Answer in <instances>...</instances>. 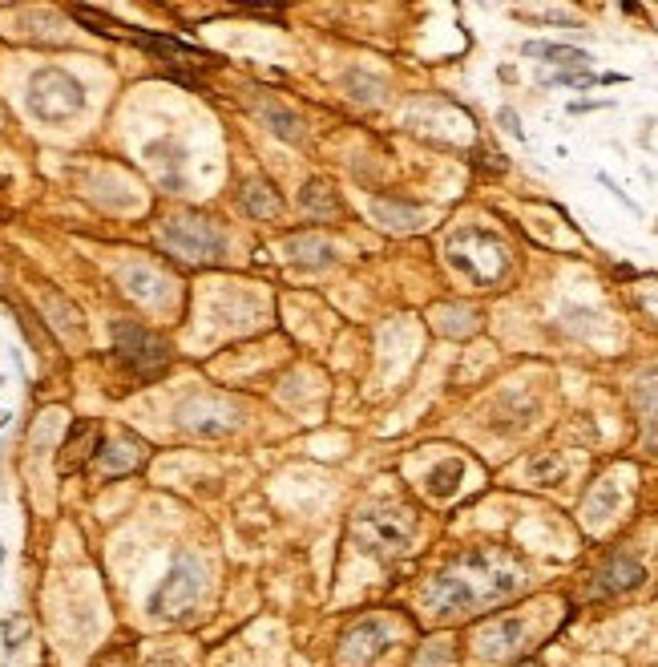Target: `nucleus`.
<instances>
[{"label":"nucleus","mask_w":658,"mask_h":667,"mask_svg":"<svg viewBox=\"0 0 658 667\" xmlns=\"http://www.w3.org/2000/svg\"><path fill=\"white\" fill-rule=\"evenodd\" d=\"M521 587L525 575L505 550H473L424 587V607L432 615H465L481 603H501Z\"/></svg>","instance_id":"obj_1"},{"label":"nucleus","mask_w":658,"mask_h":667,"mask_svg":"<svg viewBox=\"0 0 658 667\" xmlns=\"http://www.w3.org/2000/svg\"><path fill=\"white\" fill-rule=\"evenodd\" d=\"M412 534H416V514L404 506H380L352 522L356 546L376 562H396L412 546Z\"/></svg>","instance_id":"obj_2"},{"label":"nucleus","mask_w":658,"mask_h":667,"mask_svg":"<svg viewBox=\"0 0 658 667\" xmlns=\"http://www.w3.org/2000/svg\"><path fill=\"white\" fill-rule=\"evenodd\" d=\"M25 102H29V114L41 118V122H69L85 110V89L73 73L57 69V65H45L29 77V93H25Z\"/></svg>","instance_id":"obj_3"},{"label":"nucleus","mask_w":658,"mask_h":667,"mask_svg":"<svg viewBox=\"0 0 658 667\" xmlns=\"http://www.w3.org/2000/svg\"><path fill=\"white\" fill-rule=\"evenodd\" d=\"M449 263L457 271H465L473 283H481V288H489V283H497L509 267V251L497 235L481 231V227H465L449 239Z\"/></svg>","instance_id":"obj_4"},{"label":"nucleus","mask_w":658,"mask_h":667,"mask_svg":"<svg viewBox=\"0 0 658 667\" xmlns=\"http://www.w3.org/2000/svg\"><path fill=\"white\" fill-rule=\"evenodd\" d=\"M162 243L186 263H218L227 255V235L206 215H174L162 223Z\"/></svg>","instance_id":"obj_5"},{"label":"nucleus","mask_w":658,"mask_h":667,"mask_svg":"<svg viewBox=\"0 0 658 667\" xmlns=\"http://www.w3.org/2000/svg\"><path fill=\"white\" fill-rule=\"evenodd\" d=\"M202 591H206V570H202V562H198V558H178V562L170 566V575L158 583L154 599H150V615H154V619H182V615H190V611L198 607Z\"/></svg>","instance_id":"obj_6"},{"label":"nucleus","mask_w":658,"mask_h":667,"mask_svg":"<svg viewBox=\"0 0 658 667\" xmlns=\"http://www.w3.org/2000/svg\"><path fill=\"white\" fill-rule=\"evenodd\" d=\"M114 352H118V360H122L134 376H142V380L162 376L166 364H170V344H166L158 332H150V328H142V324H134V320H118V324H114Z\"/></svg>","instance_id":"obj_7"},{"label":"nucleus","mask_w":658,"mask_h":667,"mask_svg":"<svg viewBox=\"0 0 658 667\" xmlns=\"http://www.w3.org/2000/svg\"><path fill=\"white\" fill-rule=\"evenodd\" d=\"M388 647H392L388 623L384 619H360L340 639V667H372L376 659H384Z\"/></svg>","instance_id":"obj_8"},{"label":"nucleus","mask_w":658,"mask_h":667,"mask_svg":"<svg viewBox=\"0 0 658 667\" xmlns=\"http://www.w3.org/2000/svg\"><path fill=\"white\" fill-rule=\"evenodd\" d=\"M146 457H150V445L142 437L118 433L114 441H105L97 449V473H101V478H126V473L146 465Z\"/></svg>","instance_id":"obj_9"},{"label":"nucleus","mask_w":658,"mask_h":667,"mask_svg":"<svg viewBox=\"0 0 658 667\" xmlns=\"http://www.w3.org/2000/svg\"><path fill=\"white\" fill-rule=\"evenodd\" d=\"M525 647V623L521 619H489L481 631H477V651L485 659H513L517 651Z\"/></svg>","instance_id":"obj_10"},{"label":"nucleus","mask_w":658,"mask_h":667,"mask_svg":"<svg viewBox=\"0 0 658 667\" xmlns=\"http://www.w3.org/2000/svg\"><path fill=\"white\" fill-rule=\"evenodd\" d=\"M101 449V425L97 421H73L69 425V437L61 445V457H57V469L61 473H77L85 469Z\"/></svg>","instance_id":"obj_11"},{"label":"nucleus","mask_w":658,"mask_h":667,"mask_svg":"<svg viewBox=\"0 0 658 667\" xmlns=\"http://www.w3.org/2000/svg\"><path fill=\"white\" fill-rule=\"evenodd\" d=\"M646 583V570L638 558L630 554H614L598 575H594V591L598 595H626V591H638Z\"/></svg>","instance_id":"obj_12"},{"label":"nucleus","mask_w":658,"mask_h":667,"mask_svg":"<svg viewBox=\"0 0 658 667\" xmlns=\"http://www.w3.org/2000/svg\"><path fill=\"white\" fill-rule=\"evenodd\" d=\"M122 283H126V292L134 300H142V304H154V308L166 304V275L154 271V267H146V263L122 267Z\"/></svg>","instance_id":"obj_13"},{"label":"nucleus","mask_w":658,"mask_h":667,"mask_svg":"<svg viewBox=\"0 0 658 667\" xmlns=\"http://www.w3.org/2000/svg\"><path fill=\"white\" fill-rule=\"evenodd\" d=\"M178 425L186 433H198V437H218V433H231L235 425L218 421V405L214 401H190L178 409Z\"/></svg>","instance_id":"obj_14"},{"label":"nucleus","mask_w":658,"mask_h":667,"mask_svg":"<svg viewBox=\"0 0 658 667\" xmlns=\"http://www.w3.org/2000/svg\"><path fill=\"white\" fill-rule=\"evenodd\" d=\"M299 207H303L315 223H336V219L344 215V207H340V199H336V190L327 186V182H307V186L299 190Z\"/></svg>","instance_id":"obj_15"},{"label":"nucleus","mask_w":658,"mask_h":667,"mask_svg":"<svg viewBox=\"0 0 658 667\" xmlns=\"http://www.w3.org/2000/svg\"><path fill=\"white\" fill-rule=\"evenodd\" d=\"M287 259L295 267L319 271V267H332L336 263V247L323 243V239H311V235H295V239H287Z\"/></svg>","instance_id":"obj_16"},{"label":"nucleus","mask_w":658,"mask_h":667,"mask_svg":"<svg viewBox=\"0 0 658 667\" xmlns=\"http://www.w3.org/2000/svg\"><path fill=\"white\" fill-rule=\"evenodd\" d=\"M243 211L255 215V219H275L283 211V199H279V190H271L267 182H247L243 186V195H239Z\"/></svg>","instance_id":"obj_17"},{"label":"nucleus","mask_w":658,"mask_h":667,"mask_svg":"<svg viewBox=\"0 0 658 667\" xmlns=\"http://www.w3.org/2000/svg\"><path fill=\"white\" fill-rule=\"evenodd\" d=\"M525 57H545L550 65H562V69H586L590 65V53L570 49V45H554V41H529Z\"/></svg>","instance_id":"obj_18"},{"label":"nucleus","mask_w":658,"mask_h":667,"mask_svg":"<svg viewBox=\"0 0 658 667\" xmlns=\"http://www.w3.org/2000/svg\"><path fill=\"white\" fill-rule=\"evenodd\" d=\"M461 478H465V465L461 461H441V465L428 473V494L432 498H453L457 486H461Z\"/></svg>","instance_id":"obj_19"},{"label":"nucleus","mask_w":658,"mask_h":667,"mask_svg":"<svg viewBox=\"0 0 658 667\" xmlns=\"http://www.w3.org/2000/svg\"><path fill=\"white\" fill-rule=\"evenodd\" d=\"M372 215H376L384 227H392V231H412V227H420V211H416V207H400V203H372Z\"/></svg>","instance_id":"obj_20"},{"label":"nucleus","mask_w":658,"mask_h":667,"mask_svg":"<svg viewBox=\"0 0 658 667\" xmlns=\"http://www.w3.org/2000/svg\"><path fill=\"white\" fill-rule=\"evenodd\" d=\"M263 122H267L279 138H287V142H299V138H303L299 114H291V110H283V106H263Z\"/></svg>","instance_id":"obj_21"},{"label":"nucleus","mask_w":658,"mask_h":667,"mask_svg":"<svg viewBox=\"0 0 658 667\" xmlns=\"http://www.w3.org/2000/svg\"><path fill=\"white\" fill-rule=\"evenodd\" d=\"M545 81H550V85H570V89H586V85H598L602 77L590 73V69H562V73H550Z\"/></svg>","instance_id":"obj_22"},{"label":"nucleus","mask_w":658,"mask_h":667,"mask_svg":"<svg viewBox=\"0 0 658 667\" xmlns=\"http://www.w3.org/2000/svg\"><path fill=\"white\" fill-rule=\"evenodd\" d=\"M93 667H134V647L130 643H118V647H109Z\"/></svg>","instance_id":"obj_23"},{"label":"nucleus","mask_w":658,"mask_h":667,"mask_svg":"<svg viewBox=\"0 0 658 667\" xmlns=\"http://www.w3.org/2000/svg\"><path fill=\"white\" fill-rule=\"evenodd\" d=\"M642 409H646L650 425L658 429V380H646V389H642Z\"/></svg>","instance_id":"obj_24"},{"label":"nucleus","mask_w":658,"mask_h":667,"mask_svg":"<svg viewBox=\"0 0 658 667\" xmlns=\"http://www.w3.org/2000/svg\"><path fill=\"white\" fill-rule=\"evenodd\" d=\"M501 126H505L513 138H525V130H521V122H517V114H513V110H501Z\"/></svg>","instance_id":"obj_25"},{"label":"nucleus","mask_w":658,"mask_h":667,"mask_svg":"<svg viewBox=\"0 0 658 667\" xmlns=\"http://www.w3.org/2000/svg\"><path fill=\"white\" fill-rule=\"evenodd\" d=\"M146 667H186L182 659H170V655H158V659H150Z\"/></svg>","instance_id":"obj_26"},{"label":"nucleus","mask_w":658,"mask_h":667,"mask_svg":"<svg viewBox=\"0 0 658 667\" xmlns=\"http://www.w3.org/2000/svg\"><path fill=\"white\" fill-rule=\"evenodd\" d=\"M517 667H541V663H537V659H525V663H517Z\"/></svg>","instance_id":"obj_27"},{"label":"nucleus","mask_w":658,"mask_h":667,"mask_svg":"<svg viewBox=\"0 0 658 667\" xmlns=\"http://www.w3.org/2000/svg\"><path fill=\"white\" fill-rule=\"evenodd\" d=\"M0 126H5V106H0Z\"/></svg>","instance_id":"obj_28"},{"label":"nucleus","mask_w":658,"mask_h":667,"mask_svg":"<svg viewBox=\"0 0 658 667\" xmlns=\"http://www.w3.org/2000/svg\"><path fill=\"white\" fill-rule=\"evenodd\" d=\"M0 425H5V413H0Z\"/></svg>","instance_id":"obj_29"}]
</instances>
